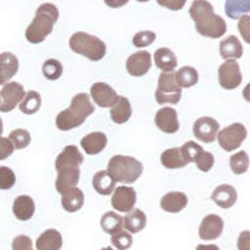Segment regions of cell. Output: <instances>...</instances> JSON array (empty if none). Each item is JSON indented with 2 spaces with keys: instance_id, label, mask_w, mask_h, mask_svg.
<instances>
[{
  "instance_id": "obj_1",
  "label": "cell",
  "mask_w": 250,
  "mask_h": 250,
  "mask_svg": "<svg viewBox=\"0 0 250 250\" xmlns=\"http://www.w3.org/2000/svg\"><path fill=\"white\" fill-rule=\"evenodd\" d=\"M189 13L194 21L197 31L203 37L216 39L226 34V21L215 13L214 7L208 1H205V0L193 1Z\"/></svg>"
},
{
  "instance_id": "obj_2",
  "label": "cell",
  "mask_w": 250,
  "mask_h": 250,
  "mask_svg": "<svg viewBox=\"0 0 250 250\" xmlns=\"http://www.w3.org/2000/svg\"><path fill=\"white\" fill-rule=\"evenodd\" d=\"M59 20V9L51 3H44L37 8L31 23L25 31V37L33 44L42 43L52 33L55 23Z\"/></svg>"
},
{
  "instance_id": "obj_3",
  "label": "cell",
  "mask_w": 250,
  "mask_h": 250,
  "mask_svg": "<svg viewBox=\"0 0 250 250\" xmlns=\"http://www.w3.org/2000/svg\"><path fill=\"white\" fill-rule=\"evenodd\" d=\"M93 112L94 105L90 102L89 95L85 93H78L73 97L69 107L56 116V126L64 132L78 128Z\"/></svg>"
},
{
  "instance_id": "obj_4",
  "label": "cell",
  "mask_w": 250,
  "mask_h": 250,
  "mask_svg": "<svg viewBox=\"0 0 250 250\" xmlns=\"http://www.w3.org/2000/svg\"><path fill=\"white\" fill-rule=\"evenodd\" d=\"M107 172L115 183L133 184L142 175L144 166L140 160L132 156L115 155L109 159Z\"/></svg>"
},
{
  "instance_id": "obj_5",
  "label": "cell",
  "mask_w": 250,
  "mask_h": 250,
  "mask_svg": "<svg viewBox=\"0 0 250 250\" xmlns=\"http://www.w3.org/2000/svg\"><path fill=\"white\" fill-rule=\"evenodd\" d=\"M69 47L73 52L85 56L91 62H99L107 52V47L102 39L83 31H77L70 37Z\"/></svg>"
},
{
  "instance_id": "obj_6",
  "label": "cell",
  "mask_w": 250,
  "mask_h": 250,
  "mask_svg": "<svg viewBox=\"0 0 250 250\" xmlns=\"http://www.w3.org/2000/svg\"><path fill=\"white\" fill-rule=\"evenodd\" d=\"M181 89L176 83L175 72H163L158 78L155 99L159 104H176L181 99Z\"/></svg>"
},
{
  "instance_id": "obj_7",
  "label": "cell",
  "mask_w": 250,
  "mask_h": 250,
  "mask_svg": "<svg viewBox=\"0 0 250 250\" xmlns=\"http://www.w3.org/2000/svg\"><path fill=\"white\" fill-rule=\"evenodd\" d=\"M246 136H248V130H246L245 125L241 124V123H234V124L219 130L216 140H218L223 150L233 151L241 146Z\"/></svg>"
},
{
  "instance_id": "obj_8",
  "label": "cell",
  "mask_w": 250,
  "mask_h": 250,
  "mask_svg": "<svg viewBox=\"0 0 250 250\" xmlns=\"http://www.w3.org/2000/svg\"><path fill=\"white\" fill-rule=\"evenodd\" d=\"M25 97V89L19 82H7L0 90V112H11Z\"/></svg>"
},
{
  "instance_id": "obj_9",
  "label": "cell",
  "mask_w": 250,
  "mask_h": 250,
  "mask_svg": "<svg viewBox=\"0 0 250 250\" xmlns=\"http://www.w3.org/2000/svg\"><path fill=\"white\" fill-rule=\"evenodd\" d=\"M219 83L223 89L233 90L242 82V74L240 65L236 60H226L218 70Z\"/></svg>"
},
{
  "instance_id": "obj_10",
  "label": "cell",
  "mask_w": 250,
  "mask_h": 250,
  "mask_svg": "<svg viewBox=\"0 0 250 250\" xmlns=\"http://www.w3.org/2000/svg\"><path fill=\"white\" fill-rule=\"evenodd\" d=\"M219 133V123L212 117L203 116L194 121L193 134L198 141L205 144H211L216 140Z\"/></svg>"
},
{
  "instance_id": "obj_11",
  "label": "cell",
  "mask_w": 250,
  "mask_h": 250,
  "mask_svg": "<svg viewBox=\"0 0 250 250\" xmlns=\"http://www.w3.org/2000/svg\"><path fill=\"white\" fill-rule=\"evenodd\" d=\"M137 202L136 190L130 187H116L112 191L111 205L119 212H129L133 210V207Z\"/></svg>"
},
{
  "instance_id": "obj_12",
  "label": "cell",
  "mask_w": 250,
  "mask_h": 250,
  "mask_svg": "<svg viewBox=\"0 0 250 250\" xmlns=\"http://www.w3.org/2000/svg\"><path fill=\"white\" fill-rule=\"evenodd\" d=\"M90 95L93 98L94 103L102 108H107V107L111 108L119 97L115 89H112L108 83H104V82H95L90 87Z\"/></svg>"
},
{
  "instance_id": "obj_13",
  "label": "cell",
  "mask_w": 250,
  "mask_h": 250,
  "mask_svg": "<svg viewBox=\"0 0 250 250\" xmlns=\"http://www.w3.org/2000/svg\"><path fill=\"white\" fill-rule=\"evenodd\" d=\"M151 55L147 51H140L130 55L126 60V70L133 77H142L151 68Z\"/></svg>"
},
{
  "instance_id": "obj_14",
  "label": "cell",
  "mask_w": 250,
  "mask_h": 250,
  "mask_svg": "<svg viewBox=\"0 0 250 250\" xmlns=\"http://www.w3.org/2000/svg\"><path fill=\"white\" fill-rule=\"evenodd\" d=\"M155 125L167 134H173L179 130V117L175 108L172 107H163L160 108L155 115Z\"/></svg>"
},
{
  "instance_id": "obj_15",
  "label": "cell",
  "mask_w": 250,
  "mask_h": 250,
  "mask_svg": "<svg viewBox=\"0 0 250 250\" xmlns=\"http://www.w3.org/2000/svg\"><path fill=\"white\" fill-rule=\"evenodd\" d=\"M81 171L80 167H66L58 171V177H56V190L60 194H64L66 191L72 190L74 188H77V184L80 181Z\"/></svg>"
},
{
  "instance_id": "obj_16",
  "label": "cell",
  "mask_w": 250,
  "mask_h": 250,
  "mask_svg": "<svg viewBox=\"0 0 250 250\" xmlns=\"http://www.w3.org/2000/svg\"><path fill=\"white\" fill-rule=\"evenodd\" d=\"M224 223L223 219L216 214L206 215L199 226V237L202 240H215L223 233Z\"/></svg>"
},
{
  "instance_id": "obj_17",
  "label": "cell",
  "mask_w": 250,
  "mask_h": 250,
  "mask_svg": "<svg viewBox=\"0 0 250 250\" xmlns=\"http://www.w3.org/2000/svg\"><path fill=\"white\" fill-rule=\"evenodd\" d=\"M211 199L220 208H230L237 201V190L229 184H223L215 188L211 194Z\"/></svg>"
},
{
  "instance_id": "obj_18",
  "label": "cell",
  "mask_w": 250,
  "mask_h": 250,
  "mask_svg": "<svg viewBox=\"0 0 250 250\" xmlns=\"http://www.w3.org/2000/svg\"><path fill=\"white\" fill-rule=\"evenodd\" d=\"M82 162H83V155L81 151L76 146L69 145L58 155L55 162V168L56 171H59L66 167H80Z\"/></svg>"
},
{
  "instance_id": "obj_19",
  "label": "cell",
  "mask_w": 250,
  "mask_h": 250,
  "mask_svg": "<svg viewBox=\"0 0 250 250\" xmlns=\"http://www.w3.org/2000/svg\"><path fill=\"white\" fill-rule=\"evenodd\" d=\"M19 72V59L11 52L0 54V85H5Z\"/></svg>"
},
{
  "instance_id": "obj_20",
  "label": "cell",
  "mask_w": 250,
  "mask_h": 250,
  "mask_svg": "<svg viewBox=\"0 0 250 250\" xmlns=\"http://www.w3.org/2000/svg\"><path fill=\"white\" fill-rule=\"evenodd\" d=\"M188 205V197L183 191H169L164 194L160 199V207L162 210L171 212V214H177L183 211Z\"/></svg>"
},
{
  "instance_id": "obj_21",
  "label": "cell",
  "mask_w": 250,
  "mask_h": 250,
  "mask_svg": "<svg viewBox=\"0 0 250 250\" xmlns=\"http://www.w3.org/2000/svg\"><path fill=\"white\" fill-rule=\"evenodd\" d=\"M107 142H108V140H107V136L104 133L94 132L83 137L80 144L87 155H97L104 150Z\"/></svg>"
},
{
  "instance_id": "obj_22",
  "label": "cell",
  "mask_w": 250,
  "mask_h": 250,
  "mask_svg": "<svg viewBox=\"0 0 250 250\" xmlns=\"http://www.w3.org/2000/svg\"><path fill=\"white\" fill-rule=\"evenodd\" d=\"M219 51H220V56L224 60H236V59L241 58L244 48H242L241 42L237 37L229 35L220 42Z\"/></svg>"
},
{
  "instance_id": "obj_23",
  "label": "cell",
  "mask_w": 250,
  "mask_h": 250,
  "mask_svg": "<svg viewBox=\"0 0 250 250\" xmlns=\"http://www.w3.org/2000/svg\"><path fill=\"white\" fill-rule=\"evenodd\" d=\"M13 214L19 220L26 222L33 218L35 212V203L29 195H19L13 202Z\"/></svg>"
},
{
  "instance_id": "obj_24",
  "label": "cell",
  "mask_w": 250,
  "mask_h": 250,
  "mask_svg": "<svg viewBox=\"0 0 250 250\" xmlns=\"http://www.w3.org/2000/svg\"><path fill=\"white\" fill-rule=\"evenodd\" d=\"M111 120L116 124H124L132 116V105L128 98L117 97L115 104L111 107L109 111Z\"/></svg>"
},
{
  "instance_id": "obj_25",
  "label": "cell",
  "mask_w": 250,
  "mask_h": 250,
  "mask_svg": "<svg viewBox=\"0 0 250 250\" xmlns=\"http://www.w3.org/2000/svg\"><path fill=\"white\" fill-rule=\"evenodd\" d=\"M62 245V237L56 229H47L39 234L35 242L37 250H60Z\"/></svg>"
},
{
  "instance_id": "obj_26",
  "label": "cell",
  "mask_w": 250,
  "mask_h": 250,
  "mask_svg": "<svg viewBox=\"0 0 250 250\" xmlns=\"http://www.w3.org/2000/svg\"><path fill=\"white\" fill-rule=\"evenodd\" d=\"M146 223L147 218L144 211L133 208L132 211H129L125 218H123V228L129 233H138L146 227Z\"/></svg>"
},
{
  "instance_id": "obj_27",
  "label": "cell",
  "mask_w": 250,
  "mask_h": 250,
  "mask_svg": "<svg viewBox=\"0 0 250 250\" xmlns=\"http://www.w3.org/2000/svg\"><path fill=\"white\" fill-rule=\"evenodd\" d=\"M154 62L162 72H173L177 66L175 54L167 47H160L154 52Z\"/></svg>"
},
{
  "instance_id": "obj_28",
  "label": "cell",
  "mask_w": 250,
  "mask_h": 250,
  "mask_svg": "<svg viewBox=\"0 0 250 250\" xmlns=\"http://www.w3.org/2000/svg\"><path fill=\"white\" fill-rule=\"evenodd\" d=\"M83 202H85V195L83 191L78 188H74L72 190L62 194V206L68 212H77L78 210H81Z\"/></svg>"
},
{
  "instance_id": "obj_29",
  "label": "cell",
  "mask_w": 250,
  "mask_h": 250,
  "mask_svg": "<svg viewBox=\"0 0 250 250\" xmlns=\"http://www.w3.org/2000/svg\"><path fill=\"white\" fill-rule=\"evenodd\" d=\"M93 187L97 193L102 195L112 194L116 188L115 180L108 175L107 171H98L93 177Z\"/></svg>"
},
{
  "instance_id": "obj_30",
  "label": "cell",
  "mask_w": 250,
  "mask_h": 250,
  "mask_svg": "<svg viewBox=\"0 0 250 250\" xmlns=\"http://www.w3.org/2000/svg\"><path fill=\"white\" fill-rule=\"evenodd\" d=\"M160 163L163 164V167L168 169H176V168H183L187 166V162L184 160L183 154L180 147L167 148L162 152L160 155Z\"/></svg>"
},
{
  "instance_id": "obj_31",
  "label": "cell",
  "mask_w": 250,
  "mask_h": 250,
  "mask_svg": "<svg viewBox=\"0 0 250 250\" xmlns=\"http://www.w3.org/2000/svg\"><path fill=\"white\" fill-rule=\"evenodd\" d=\"M198 72L193 66H183L177 72H175L176 83L181 90L193 87L198 82Z\"/></svg>"
},
{
  "instance_id": "obj_32",
  "label": "cell",
  "mask_w": 250,
  "mask_h": 250,
  "mask_svg": "<svg viewBox=\"0 0 250 250\" xmlns=\"http://www.w3.org/2000/svg\"><path fill=\"white\" fill-rule=\"evenodd\" d=\"M41 103H42V99H41L38 91L30 90V91L25 93V97L19 104V108L25 115H34L41 108Z\"/></svg>"
},
{
  "instance_id": "obj_33",
  "label": "cell",
  "mask_w": 250,
  "mask_h": 250,
  "mask_svg": "<svg viewBox=\"0 0 250 250\" xmlns=\"http://www.w3.org/2000/svg\"><path fill=\"white\" fill-rule=\"evenodd\" d=\"M101 227L105 233L112 236V234H115L119 230L124 229L123 228V218L119 214H116V212H113V211H108V212H105L102 216Z\"/></svg>"
},
{
  "instance_id": "obj_34",
  "label": "cell",
  "mask_w": 250,
  "mask_h": 250,
  "mask_svg": "<svg viewBox=\"0 0 250 250\" xmlns=\"http://www.w3.org/2000/svg\"><path fill=\"white\" fill-rule=\"evenodd\" d=\"M230 169L236 175H244L249 169V156L246 151H238L230 156L229 159Z\"/></svg>"
},
{
  "instance_id": "obj_35",
  "label": "cell",
  "mask_w": 250,
  "mask_h": 250,
  "mask_svg": "<svg viewBox=\"0 0 250 250\" xmlns=\"http://www.w3.org/2000/svg\"><path fill=\"white\" fill-rule=\"evenodd\" d=\"M43 76L50 80V81H56L62 77V62L56 60V59H48L43 62L42 66Z\"/></svg>"
},
{
  "instance_id": "obj_36",
  "label": "cell",
  "mask_w": 250,
  "mask_h": 250,
  "mask_svg": "<svg viewBox=\"0 0 250 250\" xmlns=\"http://www.w3.org/2000/svg\"><path fill=\"white\" fill-rule=\"evenodd\" d=\"M8 140L11 141L13 147L17 150H22V148L27 147L30 144V133L27 132L26 129H15L9 133Z\"/></svg>"
},
{
  "instance_id": "obj_37",
  "label": "cell",
  "mask_w": 250,
  "mask_h": 250,
  "mask_svg": "<svg viewBox=\"0 0 250 250\" xmlns=\"http://www.w3.org/2000/svg\"><path fill=\"white\" fill-rule=\"evenodd\" d=\"M249 11V1H227L226 3V13L230 19H241L242 15H245Z\"/></svg>"
},
{
  "instance_id": "obj_38",
  "label": "cell",
  "mask_w": 250,
  "mask_h": 250,
  "mask_svg": "<svg viewBox=\"0 0 250 250\" xmlns=\"http://www.w3.org/2000/svg\"><path fill=\"white\" fill-rule=\"evenodd\" d=\"M180 150H181L184 160H185L187 163H194L199 154L203 151L202 146H199V145L197 144V142H194V141H188V142H185V144L180 147Z\"/></svg>"
},
{
  "instance_id": "obj_39",
  "label": "cell",
  "mask_w": 250,
  "mask_h": 250,
  "mask_svg": "<svg viewBox=\"0 0 250 250\" xmlns=\"http://www.w3.org/2000/svg\"><path fill=\"white\" fill-rule=\"evenodd\" d=\"M111 244L117 250H128L133 244L132 234L125 229H121L111 236Z\"/></svg>"
},
{
  "instance_id": "obj_40",
  "label": "cell",
  "mask_w": 250,
  "mask_h": 250,
  "mask_svg": "<svg viewBox=\"0 0 250 250\" xmlns=\"http://www.w3.org/2000/svg\"><path fill=\"white\" fill-rule=\"evenodd\" d=\"M16 184V175L9 167L0 166V189L8 190Z\"/></svg>"
},
{
  "instance_id": "obj_41",
  "label": "cell",
  "mask_w": 250,
  "mask_h": 250,
  "mask_svg": "<svg viewBox=\"0 0 250 250\" xmlns=\"http://www.w3.org/2000/svg\"><path fill=\"white\" fill-rule=\"evenodd\" d=\"M155 41V33L150 30L138 31L134 37H133V44L138 48H144V47L150 46L152 42Z\"/></svg>"
},
{
  "instance_id": "obj_42",
  "label": "cell",
  "mask_w": 250,
  "mask_h": 250,
  "mask_svg": "<svg viewBox=\"0 0 250 250\" xmlns=\"http://www.w3.org/2000/svg\"><path fill=\"white\" fill-rule=\"evenodd\" d=\"M194 163L199 171L208 172L211 168L214 167V163H215L214 155H212L211 152L205 151V150H203V151L198 155V158L195 159Z\"/></svg>"
},
{
  "instance_id": "obj_43",
  "label": "cell",
  "mask_w": 250,
  "mask_h": 250,
  "mask_svg": "<svg viewBox=\"0 0 250 250\" xmlns=\"http://www.w3.org/2000/svg\"><path fill=\"white\" fill-rule=\"evenodd\" d=\"M12 249L13 250H33V244L29 236L25 234H20L17 237H15L13 242H12Z\"/></svg>"
},
{
  "instance_id": "obj_44",
  "label": "cell",
  "mask_w": 250,
  "mask_h": 250,
  "mask_svg": "<svg viewBox=\"0 0 250 250\" xmlns=\"http://www.w3.org/2000/svg\"><path fill=\"white\" fill-rule=\"evenodd\" d=\"M15 151V147L8 137H0V160L7 159L8 156H11Z\"/></svg>"
},
{
  "instance_id": "obj_45",
  "label": "cell",
  "mask_w": 250,
  "mask_h": 250,
  "mask_svg": "<svg viewBox=\"0 0 250 250\" xmlns=\"http://www.w3.org/2000/svg\"><path fill=\"white\" fill-rule=\"evenodd\" d=\"M249 23H250V17L249 16H242L240 21H238V30L241 31L242 37L245 39V42L250 43L249 41Z\"/></svg>"
},
{
  "instance_id": "obj_46",
  "label": "cell",
  "mask_w": 250,
  "mask_h": 250,
  "mask_svg": "<svg viewBox=\"0 0 250 250\" xmlns=\"http://www.w3.org/2000/svg\"><path fill=\"white\" fill-rule=\"evenodd\" d=\"M249 232L245 230L238 237V250H249Z\"/></svg>"
},
{
  "instance_id": "obj_47",
  "label": "cell",
  "mask_w": 250,
  "mask_h": 250,
  "mask_svg": "<svg viewBox=\"0 0 250 250\" xmlns=\"http://www.w3.org/2000/svg\"><path fill=\"white\" fill-rule=\"evenodd\" d=\"M160 5H163V7H167L172 11H179L181 8L185 5V1H167V3H163V1H159Z\"/></svg>"
},
{
  "instance_id": "obj_48",
  "label": "cell",
  "mask_w": 250,
  "mask_h": 250,
  "mask_svg": "<svg viewBox=\"0 0 250 250\" xmlns=\"http://www.w3.org/2000/svg\"><path fill=\"white\" fill-rule=\"evenodd\" d=\"M195 250H220L219 246L214 245V244H208V245H198L195 248Z\"/></svg>"
},
{
  "instance_id": "obj_49",
  "label": "cell",
  "mask_w": 250,
  "mask_h": 250,
  "mask_svg": "<svg viewBox=\"0 0 250 250\" xmlns=\"http://www.w3.org/2000/svg\"><path fill=\"white\" fill-rule=\"evenodd\" d=\"M3 134V120L0 119V137Z\"/></svg>"
},
{
  "instance_id": "obj_50",
  "label": "cell",
  "mask_w": 250,
  "mask_h": 250,
  "mask_svg": "<svg viewBox=\"0 0 250 250\" xmlns=\"http://www.w3.org/2000/svg\"><path fill=\"white\" fill-rule=\"evenodd\" d=\"M102 250H113L112 248H111V246H105V248H103V249Z\"/></svg>"
}]
</instances>
